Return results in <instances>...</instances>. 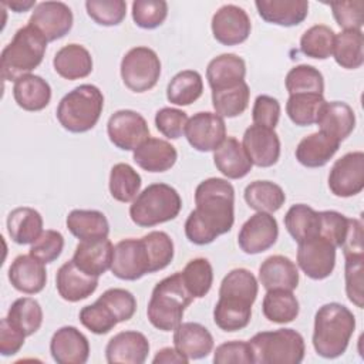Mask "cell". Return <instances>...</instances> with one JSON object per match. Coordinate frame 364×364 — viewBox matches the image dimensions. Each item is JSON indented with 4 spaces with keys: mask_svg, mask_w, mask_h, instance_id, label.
<instances>
[{
    "mask_svg": "<svg viewBox=\"0 0 364 364\" xmlns=\"http://www.w3.org/2000/svg\"><path fill=\"white\" fill-rule=\"evenodd\" d=\"M196 208L185 222L189 242L203 246L228 233L235 222V189L223 178H208L195 189Z\"/></svg>",
    "mask_w": 364,
    "mask_h": 364,
    "instance_id": "6da1fadb",
    "label": "cell"
},
{
    "mask_svg": "<svg viewBox=\"0 0 364 364\" xmlns=\"http://www.w3.org/2000/svg\"><path fill=\"white\" fill-rule=\"evenodd\" d=\"M257 291L259 284L250 270H230L219 287V300L213 309L215 324L228 333L243 330L250 323Z\"/></svg>",
    "mask_w": 364,
    "mask_h": 364,
    "instance_id": "7a4b0ae2",
    "label": "cell"
},
{
    "mask_svg": "<svg viewBox=\"0 0 364 364\" xmlns=\"http://www.w3.org/2000/svg\"><path fill=\"white\" fill-rule=\"evenodd\" d=\"M354 330V314L340 303H327L314 316L313 347L320 357L337 358L346 353Z\"/></svg>",
    "mask_w": 364,
    "mask_h": 364,
    "instance_id": "3957f363",
    "label": "cell"
},
{
    "mask_svg": "<svg viewBox=\"0 0 364 364\" xmlns=\"http://www.w3.org/2000/svg\"><path fill=\"white\" fill-rule=\"evenodd\" d=\"M192 301L181 272H176L155 284L146 307L148 320L161 331H172L182 323L185 309Z\"/></svg>",
    "mask_w": 364,
    "mask_h": 364,
    "instance_id": "277c9868",
    "label": "cell"
},
{
    "mask_svg": "<svg viewBox=\"0 0 364 364\" xmlns=\"http://www.w3.org/2000/svg\"><path fill=\"white\" fill-rule=\"evenodd\" d=\"M104 108V95L92 84H81L67 92L58 102L55 115L60 125L74 134L92 129Z\"/></svg>",
    "mask_w": 364,
    "mask_h": 364,
    "instance_id": "5b68a950",
    "label": "cell"
},
{
    "mask_svg": "<svg viewBox=\"0 0 364 364\" xmlns=\"http://www.w3.org/2000/svg\"><path fill=\"white\" fill-rule=\"evenodd\" d=\"M47 40L31 26L18 28L1 51V77L16 81L37 68L46 54Z\"/></svg>",
    "mask_w": 364,
    "mask_h": 364,
    "instance_id": "8992f818",
    "label": "cell"
},
{
    "mask_svg": "<svg viewBox=\"0 0 364 364\" xmlns=\"http://www.w3.org/2000/svg\"><path fill=\"white\" fill-rule=\"evenodd\" d=\"M182 208V199L175 188L166 183H151L132 200L131 220L139 228H152L175 219Z\"/></svg>",
    "mask_w": 364,
    "mask_h": 364,
    "instance_id": "52a82bcc",
    "label": "cell"
},
{
    "mask_svg": "<svg viewBox=\"0 0 364 364\" xmlns=\"http://www.w3.org/2000/svg\"><path fill=\"white\" fill-rule=\"evenodd\" d=\"M249 344L257 364H299L306 353L304 338L294 328L260 331Z\"/></svg>",
    "mask_w": 364,
    "mask_h": 364,
    "instance_id": "ba28073f",
    "label": "cell"
},
{
    "mask_svg": "<svg viewBox=\"0 0 364 364\" xmlns=\"http://www.w3.org/2000/svg\"><path fill=\"white\" fill-rule=\"evenodd\" d=\"M121 78L134 92H145L154 88L161 75L158 54L149 47H134L121 60Z\"/></svg>",
    "mask_w": 364,
    "mask_h": 364,
    "instance_id": "9c48e42d",
    "label": "cell"
},
{
    "mask_svg": "<svg viewBox=\"0 0 364 364\" xmlns=\"http://www.w3.org/2000/svg\"><path fill=\"white\" fill-rule=\"evenodd\" d=\"M111 272L121 280H138L151 273V260L142 239H122L114 246Z\"/></svg>",
    "mask_w": 364,
    "mask_h": 364,
    "instance_id": "30bf717a",
    "label": "cell"
},
{
    "mask_svg": "<svg viewBox=\"0 0 364 364\" xmlns=\"http://www.w3.org/2000/svg\"><path fill=\"white\" fill-rule=\"evenodd\" d=\"M109 141L122 151H135L149 138V128L145 118L132 109L115 111L108 122Z\"/></svg>",
    "mask_w": 364,
    "mask_h": 364,
    "instance_id": "8fae6325",
    "label": "cell"
},
{
    "mask_svg": "<svg viewBox=\"0 0 364 364\" xmlns=\"http://www.w3.org/2000/svg\"><path fill=\"white\" fill-rule=\"evenodd\" d=\"M328 188L338 198L358 195L364 189V154L354 151L334 162L328 173Z\"/></svg>",
    "mask_w": 364,
    "mask_h": 364,
    "instance_id": "7c38bea8",
    "label": "cell"
},
{
    "mask_svg": "<svg viewBox=\"0 0 364 364\" xmlns=\"http://www.w3.org/2000/svg\"><path fill=\"white\" fill-rule=\"evenodd\" d=\"M185 136L189 145L199 152L216 151L226 139L225 119L216 112H198L188 119Z\"/></svg>",
    "mask_w": 364,
    "mask_h": 364,
    "instance_id": "4fadbf2b",
    "label": "cell"
},
{
    "mask_svg": "<svg viewBox=\"0 0 364 364\" xmlns=\"http://www.w3.org/2000/svg\"><path fill=\"white\" fill-rule=\"evenodd\" d=\"M73 21V11L65 3L43 1L34 7L28 26L34 27L47 41H55L71 30Z\"/></svg>",
    "mask_w": 364,
    "mask_h": 364,
    "instance_id": "5bb4252c",
    "label": "cell"
},
{
    "mask_svg": "<svg viewBox=\"0 0 364 364\" xmlns=\"http://www.w3.org/2000/svg\"><path fill=\"white\" fill-rule=\"evenodd\" d=\"M279 236V226L274 216L257 212L240 228L237 245L246 255H257L270 249Z\"/></svg>",
    "mask_w": 364,
    "mask_h": 364,
    "instance_id": "9a60e30c",
    "label": "cell"
},
{
    "mask_svg": "<svg viewBox=\"0 0 364 364\" xmlns=\"http://www.w3.org/2000/svg\"><path fill=\"white\" fill-rule=\"evenodd\" d=\"M297 264L313 280L328 277L336 266V247L323 237H313L299 243Z\"/></svg>",
    "mask_w": 364,
    "mask_h": 364,
    "instance_id": "2e32d148",
    "label": "cell"
},
{
    "mask_svg": "<svg viewBox=\"0 0 364 364\" xmlns=\"http://www.w3.org/2000/svg\"><path fill=\"white\" fill-rule=\"evenodd\" d=\"M212 33L223 46H237L247 40L252 23L247 13L235 4L222 6L212 17Z\"/></svg>",
    "mask_w": 364,
    "mask_h": 364,
    "instance_id": "e0dca14e",
    "label": "cell"
},
{
    "mask_svg": "<svg viewBox=\"0 0 364 364\" xmlns=\"http://www.w3.org/2000/svg\"><path fill=\"white\" fill-rule=\"evenodd\" d=\"M242 146L253 165L273 166L280 158V139L274 129L253 124L243 134Z\"/></svg>",
    "mask_w": 364,
    "mask_h": 364,
    "instance_id": "ac0fdd59",
    "label": "cell"
},
{
    "mask_svg": "<svg viewBox=\"0 0 364 364\" xmlns=\"http://www.w3.org/2000/svg\"><path fill=\"white\" fill-rule=\"evenodd\" d=\"M50 353L58 364H84L90 357V343L77 327L64 326L53 334Z\"/></svg>",
    "mask_w": 364,
    "mask_h": 364,
    "instance_id": "d6986e66",
    "label": "cell"
},
{
    "mask_svg": "<svg viewBox=\"0 0 364 364\" xmlns=\"http://www.w3.org/2000/svg\"><path fill=\"white\" fill-rule=\"evenodd\" d=\"M149 353L148 338L134 330L119 331L109 338L105 358L109 364H142Z\"/></svg>",
    "mask_w": 364,
    "mask_h": 364,
    "instance_id": "ffe728a7",
    "label": "cell"
},
{
    "mask_svg": "<svg viewBox=\"0 0 364 364\" xmlns=\"http://www.w3.org/2000/svg\"><path fill=\"white\" fill-rule=\"evenodd\" d=\"M55 287L61 299L77 303L90 297L98 287V277L87 274L71 260L60 266L55 274Z\"/></svg>",
    "mask_w": 364,
    "mask_h": 364,
    "instance_id": "44dd1931",
    "label": "cell"
},
{
    "mask_svg": "<svg viewBox=\"0 0 364 364\" xmlns=\"http://www.w3.org/2000/svg\"><path fill=\"white\" fill-rule=\"evenodd\" d=\"M114 246L108 237L80 240L75 246L73 262L87 274L100 277L111 269Z\"/></svg>",
    "mask_w": 364,
    "mask_h": 364,
    "instance_id": "7402d4cb",
    "label": "cell"
},
{
    "mask_svg": "<svg viewBox=\"0 0 364 364\" xmlns=\"http://www.w3.org/2000/svg\"><path fill=\"white\" fill-rule=\"evenodd\" d=\"M9 280L16 290L26 294H37L47 283L44 263L31 255H20L9 267Z\"/></svg>",
    "mask_w": 364,
    "mask_h": 364,
    "instance_id": "603a6c76",
    "label": "cell"
},
{
    "mask_svg": "<svg viewBox=\"0 0 364 364\" xmlns=\"http://www.w3.org/2000/svg\"><path fill=\"white\" fill-rule=\"evenodd\" d=\"M173 346L189 361L200 360L212 353L213 337L205 326L186 321L173 330Z\"/></svg>",
    "mask_w": 364,
    "mask_h": 364,
    "instance_id": "cb8c5ba5",
    "label": "cell"
},
{
    "mask_svg": "<svg viewBox=\"0 0 364 364\" xmlns=\"http://www.w3.org/2000/svg\"><path fill=\"white\" fill-rule=\"evenodd\" d=\"M255 6L264 21L282 27L297 26L309 14L306 0H257Z\"/></svg>",
    "mask_w": 364,
    "mask_h": 364,
    "instance_id": "d4e9b609",
    "label": "cell"
},
{
    "mask_svg": "<svg viewBox=\"0 0 364 364\" xmlns=\"http://www.w3.org/2000/svg\"><path fill=\"white\" fill-rule=\"evenodd\" d=\"M132 158L146 172H165L175 165L178 152L168 141L149 136L134 151Z\"/></svg>",
    "mask_w": 364,
    "mask_h": 364,
    "instance_id": "484cf974",
    "label": "cell"
},
{
    "mask_svg": "<svg viewBox=\"0 0 364 364\" xmlns=\"http://www.w3.org/2000/svg\"><path fill=\"white\" fill-rule=\"evenodd\" d=\"M259 282L266 290H294L299 286V270L294 262L282 255L264 259L259 267Z\"/></svg>",
    "mask_w": 364,
    "mask_h": 364,
    "instance_id": "4316f807",
    "label": "cell"
},
{
    "mask_svg": "<svg viewBox=\"0 0 364 364\" xmlns=\"http://www.w3.org/2000/svg\"><path fill=\"white\" fill-rule=\"evenodd\" d=\"M340 141L317 131L304 136L296 148V159L306 168L324 166L338 151Z\"/></svg>",
    "mask_w": 364,
    "mask_h": 364,
    "instance_id": "83f0119b",
    "label": "cell"
},
{
    "mask_svg": "<svg viewBox=\"0 0 364 364\" xmlns=\"http://www.w3.org/2000/svg\"><path fill=\"white\" fill-rule=\"evenodd\" d=\"M246 64L236 54L226 53L215 57L206 67V78L212 91L233 87L245 81Z\"/></svg>",
    "mask_w": 364,
    "mask_h": 364,
    "instance_id": "f1b7e54d",
    "label": "cell"
},
{
    "mask_svg": "<svg viewBox=\"0 0 364 364\" xmlns=\"http://www.w3.org/2000/svg\"><path fill=\"white\" fill-rule=\"evenodd\" d=\"M316 124L321 132L341 142L353 132L355 127V115L353 108L346 102L326 101L318 112Z\"/></svg>",
    "mask_w": 364,
    "mask_h": 364,
    "instance_id": "f546056e",
    "label": "cell"
},
{
    "mask_svg": "<svg viewBox=\"0 0 364 364\" xmlns=\"http://www.w3.org/2000/svg\"><path fill=\"white\" fill-rule=\"evenodd\" d=\"M213 162L218 171L228 179L245 178L253 166L242 144L233 136H228L213 152Z\"/></svg>",
    "mask_w": 364,
    "mask_h": 364,
    "instance_id": "4dcf8cb0",
    "label": "cell"
},
{
    "mask_svg": "<svg viewBox=\"0 0 364 364\" xmlns=\"http://www.w3.org/2000/svg\"><path fill=\"white\" fill-rule=\"evenodd\" d=\"M53 65L55 73L65 80L85 78L92 71V57L90 51L81 44H67L61 47L54 58Z\"/></svg>",
    "mask_w": 364,
    "mask_h": 364,
    "instance_id": "1f68e13d",
    "label": "cell"
},
{
    "mask_svg": "<svg viewBox=\"0 0 364 364\" xmlns=\"http://www.w3.org/2000/svg\"><path fill=\"white\" fill-rule=\"evenodd\" d=\"M13 97L24 111H41L50 104L51 87L43 77L27 74L14 81Z\"/></svg>",
    "mask_w": 364,
    "mask_h": 364,
    "instance_id": "d6a6232c",
    "label": "cell"
},
{
    "mask_svg": "<svg viewBox=\"0 0 364 364\" xmlns=\"http://www.w3.org/2000/svg\"><path fill=\"white\" fill-rule=\"evenodd\" d=\"M7 232L17 245H33L44 232L43 218L33 208H16L7 216Z\"/></svg>",
    "mask_w": 364,
    "mask_h": 364,
    "instance_id": "836d02e7",
    "label": "cell"
},
{
    "mask_svg": "<svg viewBox=\"0 0 364 364\" xmlns=\"http://www.w3.org/2000/svg\"><path fill=\"white\" fill-rule=\"evenodd\" d=\"M67 229L80 240L108 237L109 223L105 215L95 209H74L65 219Z\"/></svg>",
    "mask_w": 364,
    "mask_h": 364,
    "instance_id": "e575fe53",
    "label": "cell"
},
{
    "mask_svg": "<svg viewBox=\"0 0 364 364\" xmlns=\"http://www.w3.org/2000/svg\"><path fill=\"white\" fill-rule=\"evenodd\" d=\"M284 226L297 243L318 237L320 213L304 203H296L286 212Z\"/></svg>",
    "mask_w": 364,
    "mask_h": 364,
    "instance_id": "d590c367",
    "label": "cell"
},
{
    "mask_svg": "<svg viewBox=\"0 0 364 364\" xmlns=\"http://www.w3.org/2000/svg\"><path fill=\"white\" fill-rule=\"evenodd\" d=\"M299 300L291 290H267L262 303V311L264 317L269 321L277 324L291 323L299 316Z\"/></svg>",
    "mask_w": 364,
    "mask_h": 364,
    "instance_id": "8d00e7d4",
    "label": "cell"
},
{
    "mask_svg": "<svg viewBox=\"0 0 364 364\" xmlns=\"http://www.w3.org/2000/svg\"><path fill=\"white\" fill-rule=\"evenodd\" d=\"M243 196L249 208L266 213H273L279 210L286 200V195L282 186L270 181L250 182L245 188Z\"/></svg>",
    "mask_w": 364,
    "mask_h": 364,
    "instance_id": "74e56055",
    "label": "cell"
},
{
    "mask_svg": "<svg viewBox=\"0 0 364 364\" xmlns=\"http://www.w3.org/2000/svg\"><path fill=\"white\" fill-rule=\"evenodd\" d=\"M364 37L361 30H344L334 38L333 57L346 70L360 68L364 63Z\"/></svg>",
    "mask_w": 364,
    "mask_h": 364,
    "instance_id": "f35d334b",
    "label": "cell"
},
{
    "mask_svg": "<svg viewBox=\"0 0 364 364\" xmlns=\"http://www.w3.org/2000/svg\"><path fill=\"white\" fill-rule=\"evenodd\" d=\"M203 92L202 75L195 70H183L172 77L166 87V98L175 105H191Z\"/></svg>",
    "mask_w": 364,
    "mask_h": 364,
    "instance_id": "ab89813d",
    "label": "cell"
},
{
    "mask_svg": "<svg viewBox=\"0 0 364 364\" xmlns=\"http://www.w3.org/2000/svg\"><path fill=\"white\" fill-rule=\"evenodd\" d=\"M141 183V175L131 165L119 162L111 168L108 188L115 200L122 203L132 202L139 193Z\"/></svg>",
    "mask_w": 364,
    "mask_h": 364,
    "instance_id": "60d3db41",
    "label": "cell"
},
{
    "mask_svg": "<svg viewBox=\"0 0 364 364\" xmlns=\"http://www.w3.org/2000/svg\"><path fill=\"white\" fill-rule=\"evenodd\" d=\"M249 97V85L246 81H242L233 87L212 91V105L222 118H235L246 111Z\"/></svg>",
    "mask_w": 364,
    "mask_h": 364,
    "instance_id": "b9f144b4",
    "label": "cell"
},
{
    "mask_svg": "<svg viewBox=\"0 0 364 364\" xmlns=\"http://www.w3.org/2000/svg\"><path fill=\"white\" fill-rule=\"evenodd\" d=\"M324 102L326 100L323 94H293L286 102V112L293 124L299 127H309L316 124Z\"/></svg>",
    "mask_w": 364,
    "mask_h": 364,
    "instance_id": "7bdbcfd3",
    "label": "cell"
},
{
    "mask_svg": "<svg viewBox=\"0 0 364 364\" xmlns=\"http://www.w3.org/2000/svg\"><path fill=\"white\" fill-rule=\"evenodd\" d=\"M6 317L13 326H16L28 337L41 327L43 309L36 299L20 297L13 301Z\"/></svg>",
    "mask_w": 364,
    "mask_h": 364,
    "instance_id": "ee69618b",
    "label": "cell"
},
{
    "mask_svg": "<svg viewBox=\"0 0 364 364\" xmlns=\"http://www.w3.org/2000/svg\"><path fill=\"white\" fill-rule=\"evenodd\" d=\"M182 282L193 299L205 297L213 283V269L208 259L195 257L181 272Z\"/></svg>",
    "mask_w": 364,
    "mask_h": 364,
    "instance_id": "f6af8a7d",
    "label": "cell"
},
{
    "mask_svg": "<svg viewBox=\"0 0 364 364\" xmlns=\"http://www.w3.org/2000/svg\"><path fill=\"white\" fill-rule=\"evenodd\" d=\"M336 33L326 24H316L307 28L300 37V51L317 60H326L333 54Z\"/></svg>",
    "mask_w": 364,
    "mask_h": 364,
    "instance_id": "bcb514c9",
    "label": "cell"
},
{
    "mask_svg": "<svg viewBox=\"0 0 364 364\" xmlns=\"http://www.w3.org/2000/svg\"><path fill=\"white\" fill-rule=\"evenodd\" d=\"M284 85L289 95L303 92L323 94L324 78L323 74L316 67L309 64H299L287 73Z\"/></svg>",
    "mask_w": 364,
    "mask_h": 364,
    "instance_id": "7dc6e473",
    "label": "cell"
},
{
    "mask_svg": "<svg viewBox=\"0 0 364 364\" xmlns=\"http://www.w3.org/2000/svg\"><path fill=\"white\" fill-rule=\"evenodd\" d=\"M151 260V273L165 269L173 259V242L166 232L154 230L141 237Z\"/></svg>",
    "mask_w": 364,
    "mask_h": 364,
    "instance_id": "c3c4849f",
    "label": "cell"
},
{
    "mask_svg": "<svg viewBox=\"0 0 364 364\" xmlns=\"http://www.w3.org/2000/svg\"><path fill=\"white\" fill-rule=\"evenodd\" d=\"M344 279L347 299L358 309L364 306V253H355L344 256Z\"/></svg>",
    "mask_w": 364,
    "mask_h": 364,
    "instance_id": "681fc988",
    "label": "cell"
},
{
    "mask_svg": "<svg viewBox=\"0 0 364 364\" xmlns=\"http://www.w3.org/2000/svg\"><path fill=\"white\" fill-rule=\"evenodd\" d=\"M87 14L100 26H118L127 14V3L124 0H87Z\"/></svg>",
    "mask_w": 364,
    "mask_h": 364,
    "instance_id": "f907efd6",
    "label": "cell"
},
{
    "mask_svg": "<svg viewBox=\"0 0 364 364\" xmlns=\"http://www.w3.org/2000/svg\"><path fill=\"white\" fill-rule=\"evenodd\" d=\"M168 16V3L164 0H135L132 3V20L145 30L159 27Z\"/></svg>",
    "mask_w": 364,
    "mask_h": 364,
    "instance_id": "816d5d0a",
    "label": "cell"
},
{
    "mask_svg": "<svg viewBox=\"0 0 364 364\" xmlns=\"http://www.w3.org/2000/svg\"><path fill=\"white\" fill-rule=\"evenodd\" d=\"M80 321L94 334H107L118 324L112 311L98 299L95 303L81 309Z\"/></svg>",
    "mask_w": 364,
    "mask_h": 364,
    "instance_id": "f5cc1de1",
    "label": "cell"
},
{
    "mask_svg": "<svg viewBox=\"0 0 364 364\" xmlns=\"http://www.w3.org/2000/svg\"><path fill=\"white\" fill-rule=\"evenodd\" d=\"M98 300L102 301L112 311L118 323L128 321L129 318H132L136 310V300L134 294L125 289H108L98 297Z\"/></svg>",
    "mask_w": 364,
    "mask_h": 364,
    "instance_id": "db71d44e",
    "label": "cell"
},
{
    "mask_svg": "<svg viewBox=\"0 0 364 364\" xmlns=\"http://www.w3.org/2000/svg\"><path fill=\"white\" fill-rule=\"evenodd\" d=\"M320 213V233L318 237L326 239L334 247H341L347 230H348V218L337 210H321Z\"/></svg>",
    "mask_w": 364,
    "mask_h": 364,
    "instance_id": "11a10c76",
    "label": "cell"
},
{
    "mask_svg": "<svg viewBox=\"0 0 364 364\" xmlns=\"http://www.w3.org/2000/svg\"><path fill=\"white\" fill-rule=\"evenodd\" d=\"M64 249V237L58 230L47 229L44 230L40 237L31 245L30 255L44 264L54 262L60 257Z\"/></svg>",
    "mask_w": 364,
    "mask_h": 364,
    "instance_id": "9f6ffc18",
    "label": "cell"
},
{
    "mask_svg": "<svg viewBox=\"0 0 364 364\" xmlns=\"http://www.w3.org/2000/svg\"><path fill=\"white\" fill-rule=\"evenodd\" d=\"M188 119L189 118L185 111L171 107H164L155 114L156 129L169 139H178L185 134Z\"/></svg>",
    "mask_w": 364,
    "mask_h": 364,
    "instance_id": "6f0895ef",
    "label": "cell"
},
{
    "mask_svg": "<svg viewBox=\"0 0 364 364\" xmlns=\"http://www.w3.org/2000/svg\"><path fill=\"white\" fill-rule=\"evenodd\" d=\"M334 20L344 30H361L364 23V1H336L330 3Z\"/></svg>",
    "mask_w": 364,
    "mask_h": 364,
    "instance_id": "680465c9",
    "label": "cell"
},
{
    "mask_svg": "<svg viewBox=\"0 0 364 364\" xmlns=\"http://www.w3.org/2000/svg\"><path fill=\"white\" fill-rule=\"evenodd\" d=\"M213 363L215 364H250L253 361V353L249 341L242 340H232L222 343L216 347L213 353Z\"/></svg>",
    "mask_w": 364,
    "mask_h": 364,
    "instance_id": "91938a15",
    "label": "cell"
},
{
    "mask_svg": "<svg viewBox=\"0 0 364 364\" xmlns=\"http://www.w3.org/2000/svg\"><path fill=\"white\" fill-rule=\"evenodd\" d=\"M253 124L274 129L280 118V104L270 95H257L252 108Z\"/></svg>",
    "mask_w": 364,
    "mask_h": 364,
    "instance_id": "94428289",
    "label": "cell"
},
{
    "mask_svg": "<svg viewBox=\"0 0 364 364\" xmlns=\"http://www.w3.org/2000/svg\"><path fill=\"white\" fill-rule=\"evenodd\" d=\"M27 336L13 326L7 317L1 318L0 321V353L4 357L14 355L20 351L24 344V338Z\"/></svg>",
    "mask_w": 364,
    "mask_h": 364,
    "instance_id": "6125c7cd",
    "label": "cell"
},
{
    "mask_svg": "<svg viewBox=\"0 0 364 364\" xmlns=\"http://www.w3.org/2000/svg\"><path fill=\"white\" fill-rule=\"evenodd\" d=\"M343 255H355V253H364L363 246V223L360 219H348V230L346 240L341 246Z\"/></svg>",
    "mask_w": 364,
    "mask_h": 364,
    "instance_id": "be15d7a7",
    "label": "cell"
},
{
    "mask_svg": "<svg viewBox=\"0 0 364 364\" xmlns=\"http://www.w3.org/2000/svg\"><path fill=\"white\" fill-rule=\"evenodd\" d=\"M152 361H154L155 364H158V363H166V364H169V363H171V364H172V363L186 364V363H189V360H188L185 355H182L175 347H173V348H172V347H164V348L158 350Z\"/></svg>",
    "mask_w": 364,
    "mask_h": 364,
    "instance_id": "e7e4bbea",
    "label": "cell"
},
{
    "mask_svg": "<svg viewBox=\"0 0 364 364\" xmlns=\"http://www.w3.org/2000/svg\"><path fill=\"white\" fill-rule=\"evenodd\" d=\"M1 4L7 6L14 13H24L36 6V0H11V1L4 0Z\"/></svg>",
    "mask_w": 364,
    "mask_h": 364,
    "instance_id": "03108f58",
    "label": "cell"
}]
</instances>
